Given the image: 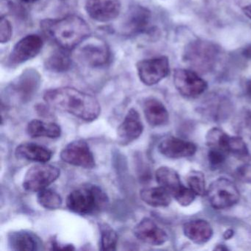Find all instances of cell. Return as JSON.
<instances>
[{
  "label": "cell",
  "instance_id": "obj_27",
  "mask_svg": "<svg viewBox=\"0 0 251 251\" xmlns=\"http://www.w3.org/2000/svg\"><path fill=\"white\" fill-rule=\"evenodd\" d=\"M229 136L218 127H214L207 133L206 144L211 149H218L227 152Z\"/></svg>",
  "mask_w": 251,
  "mask_h": 251
},
{
  "label": "cell",
  "instance_id": "obj_37",
  "mask_svg": "<svg viewBox=\"0 0 251 251\" xmlns=\"http://www.w3.org/2000/svg\"><path fill=\"white\" fill-rule=\"evenodd\" d=\"M245 92L246 95L251 98V80H248L245 84Z\"/></svg>",
  "mask_w": 251,
  "mask_h": 251
},
{
  "label": "cell",
  "instance_id": "obj_32",
  "mask_svg": "<svg viewBox=\"0 0 251 251\" xmlns=\"http://www.w3.org/2000/svg\"><path fill=\"white\" fill-rule=\"evenodd\" d=\"M226 154L221 150L211 149L208 152V161L213 167H218L224 163Z\"/></svg>",
  "mask_w": 251,
  "mask_h": 251
},
{
  "label": "cell",
  "instance_id": "obj_30",
  "mask_svg": "<svg viewBox=\"0 0 251 251\" xmlns=\"http://www.w3.org/2000/svg\"><path fill=\"white\" fill-rule=\"evenodd\" d=\"M195 195H196V194L190 188H186L184 186L174 197V198L180 205H183V206H187L193 202L195 198Z\"/></svg>",
  "mask_w": 251,
  "mask_h": 251
},
{
  "label": "cell",
  "instance_id": "obj_11",
  "mask_svg": "<svg viewBox=\"0 0 251 251\" xmlns=\"http://www.w3.org/2000/svg\"><path fill=\"white\" fill-rule=\"evenodd\" d=\"M43 46V41L37 35H29L14 46L9 61L13 65L23 64L36 57Z\"/></svg>",
  "mask_w": 251,
  "mask_h": 251
},
{
  "label": "cell",
  "instance_id": "obj_1",
  "mask_svg": "<svg viewBox=\"0 0 251 251\" xmlns=\"http://www.w3.org/2000/svg\"><path fill=\"white\" fill-rule=\"evenodd\" d=\"M44 100L49 106L86 122L99 117L101 107L95 97L72 87H61L47 91Z\"/></svg>",
  "mask_w": 251,
  "mask_h": 251
},
{
  "label": "cell",
  "instance_id": "obj_13",
  "mask_svg": "<svg viewBox=\"0 0 251 251\" xmlns=\"http://www.w3.org/2000/svg\"><path fill=\"white\" fill-rule=\"evenodd\" d=\"M133 234L144 243L154 246L163 245L168 239L167 233L150 218L141 220L135 226Z\"/></svg>",
  "mask_w": 251,
  "mask_h": 251
},
{
  "label": "cell",
  "instance_id": "obj_21",
  "mask_svg": "<svg viewBox=\"0 0 251 251\" xmlns=\"http://www.w3.org/2000/svg\"><path fill=\"white\" fill-rule=\"evenodd\" d=\"M8 245L14 251L39 250L40 242L36 235L26 230L13 232L8 236Z\"/></svg>",
  "mask_w": 251,
  "mask_h": 251
},
{
  "label": "cell",
  "instance_id": "obj_28",
  "mask_svg": "<svg viewBox=\"0 0 251 251\" xmlns=\"http://www.w3.org/2000/svg\"><path fill=\"white\" fill-rule=\"evenodd\" d=\"M227 153H231L236 158L241 160L248 159L249 157L248 148L246 144L242 138L239 136H229L227 144Z\"/></svg>",
  "mask_w": 251,
  "mask_h": 251
},
{
  "label": "cell",
  "instance_id": "obj_38",
  "mask_svg": "<svg viewBox=\"0 0 251 251\" xmlns=\"http://www.w3.org/2000/svg\"><path fill=\"white\" fill-rule=\"evenodd\" d=\"M247 123L248 126L251 127V112L248 114V118H247Z\"/></svg>",
  "mask_w": 251,
  "mask_h": 251
},
{
  "label": "cell",
  "instance_id": "obj_39",
  "mask_svg": "<svg viewBox=\"0 0 251 251\" xmlns=\"http://www.w3.org/2000/svg\"><path fill=\"white\" fill-rule=\"evenodd\" d=\"M22 1L26 2V3H33V2H36L38 0H22Z\"/></svg>",
  "mask_w": 251,
  "mask_h": 251
},
{
  "label": "cell",
  "instance_id": "obj_19",
  "mask_svg": "<svg viewBox=\"0 0 251 251\" xmlns=\"http://www.w3.org/2000/svg\"><path fill=\"white\" fill-rule=\"evenodd\" d=\"M144 114L151 126H164L169 120V114L162 102L155 98L147 100L144 104Z\"/></svg>",
  "mask_w": 251,
  "mask_h": 251
},
{
  "label": "cell",
  "instance_id": "obj_12",
  "mask_svg": "<svg viewBox=\"0 0 251 251\" xmlns=\"http://www.w3.org/2000/svg\"><path fill=\"white\" fill-rule=\"evenodd\" d=\"M86 10L91 18L106 23L118 17L121 4L120 0H87Z\"/></svg>",
  "mask_w": 251,
  "mask_h": 251
},
{
  "label": "cell",
  "instance_id": "obj_36",
  "mask_svg": "<svg viewBox=\"0 0 251 251\" xmlns=\"http://www.w3.org/2000/svg\"><path fill=\"white\" fill-rule=\"evenodd\" d=\"M242 11H243L245 15L247 17H248L250 20H251V5L244 7Z\"/></svg>",
  "mask_w": 251,
  "mask_h": 251
},
{
  "label": "cell",
  "instance_id": "obj_22",
  "mask_svg": "<svg viewBox=\"0 0 251 251\" xmlns=\"http://www.w3.org/2000/svg\"><path fill=\"white\" fill-rule=\"evenodd\" d=\"M27 133L32 138L58 139L61 136V129L56 123H47L40 120H33L27 124Z\"/></svg>",
  "mask_w": 251,
  "mask_h": 251
},
{
  "label": "cell",
  "instance_id": "obj_31",
  "mask_svg": "<svg viewBox=\"0 0 251 251\" xmlns=\"http://www.w3.org/2000/svg\"><path fill=\"white\" fill-rule=\"evenodd\" d=\"M12 36V26L6 19L2 17L0 22V42L7 43L11 40Z\"/></svg>",
  "mask_w": 251,
  "mask_h": 251
},
{
  "label": "cell",
  "instance_id": "obj_35",
  "mask_svg": "<svg viewBox=\"0 0 251 251\" xmlns=\"http://www.w3.org/2000/svg\"><path fill=\"white\" fill-rule=\"evenodd\" d=\"M242 54H243L245 58H248V59H251V45H248V47L245 48L243 50V52H242Z\"/></svg>",
  "mask_w": 251,
  "mask_h": 251
},
{
  "label": "cell",
  "instance_id": "obj_23",
  "mask_svg": "<svg viewBox=\"0 0 251 251\" xmlns=\"http://www.w3.org/2000/svg\"><path fill=\"white\" fill-rule=\"evenodd\" d=\"M172 195L164 188H148L140 191V198L143 202L152 207H166L172 201Z\"/></svg>",
  "mask_w": 251,
  "mask_h": 251
},
{
  "label": "cell",
  "instance_id": "obj_16",
  "mask_svg": "<svg viewBox=\"0 0 251 251\" xmlns=\"http://www.w3.org/2000/svg\"><path fill=\"white\" fill-rule=\"evenodd\" d=\"M15 155L17 158L22 159L35 162L47 163L52 158V152L50 150L42 145L33 142H25L16 148Z\"/></svg>",
  "mask_w": 251,
  "mask_h": 251
},
{
  "label": "cell",
  "instance_id": "obj_10",
  "mask_svg": "<svg viewBox=\"0 0 251 251\" xmlns=\"http://www.w3.org/2000/svg\"><path fill=\"white\" fill-rule=\"evenodd\" d=\"M79 58L90 67L105 65L110 58L109 49L106 44L95 39L85 43L78 50Z\"/></svg>",
  "mask_w": 251,
  "mask_h": 251
},
{
  "label": "cell",
  "instance_id": "obj_17",
  "mask_svg": "<svg viewBox=\"0 0 251 251\" xmlns=\"http://www.w3.org/2000/svg\"><path fill=\"white\" fill-rule=\"evenodd\" d=\"M183 233L194 243L204 244L211 239L213 229L211 225L205 220H192L185 223Z\"/></svg>",
  "mask_w": 251,
  "mask_h": 251
},
{
  "label": "cell",
  "instance_id": "obj_14",
  "mask_svg": "<svg viewBox=\"0 0 251 251\" xmlns=\"http://www.w3.org/2000/svg\"><path fill=\"white\" fill-rule=\"evenodd\" d=\"M143 130V123L139 112L131 108L126 114L123 123L119 126L117 135L122 142L127 145L140 137Z\"/></svg>",
  "mask_w": 251,
  "mask_h": 251
},
{
  "label": "cell",
  "instance_id": "obj_7",
  "mask_svg": "<svg viewBox=\"0 0 251 251\" xmlns=\"http://www.w3.org/2000/svg\"><path fill=\"white\" fill-rule=\"evenodd\" d=\"M64 162L83 169H93L95 159L89 145L83 139H77L69 143L60 153Z\"/></svg>",
  "mask_w": 251,
  "mask_h": 251
},
{
  "label": "cell",
  "instance_id": "obj_20",
  "mask_svg": "<svg viewBox=\"0 0 251 251\" xmlns=\"http://www.w3.org/2000/svg\"><path fill=\"white\" fill-rule=\"evenodd\" d=\"M155 178L159 186L165 189L173 197L176 196L184 187L178 174L170 167L158 168L155 172Z\"/></svg>",
  "mask_w": 251,
  "mask_h": 251
},
{
  "label": "cell",
  "instance_id": "obj_6",
  "mask_svg": "<svg viewBox=\"0 0 251 251\" xmlns=\"http://www.w3.org/2000/svg\"><path fill=\"white\" fill-rule=\"evenodd\" d=\"M61 171L58 167L40 163L26 172L23 179V188L27 192H39L54 183L59 177Z\"/></svg>",
  "mask_w": 251,
  "mask_h": 251
},
{
  "label": "cell",
  "instance_id": "obj_8",
  "mask_svg": "<svg viewBox=\"0 0 251 251\" xmlns=\"http://www.w3.org/2000/svg\"><path fill=\"white\" fill-rule=\"evenodd\" d=\"M137 70L139 78L144 84L153 86L165 78L170 73L168 58L161 56L139 61Z\"/></svg>",
  "mask_w": 251,
  "mask_h": 251
},
{
  "label": "cell",
  "instance_id": "obj_2",
  "mask_svg": "<svg viewBox=\"0 0 251 251\" xmlns=\"http://www.w3.org/2000/svg\"><path fill=\"white\" fill-rule=\"evenodd\" d=\"M44 32L62 49L70 50L84 42L90 34L87 23L78 16L69 15L59 20L42 23Z\"/></svg>",
  "mask_w": 251,
  "mask_h": 251
},
{
  "label": "cell",
  "instance_id": "obj_29",
  "mask_svg": "<svg viewBox=\"0 0 251 251\" xmlns=\"http://www.w3.org/2000/svg\"><path fill=\"white\" fill-rule=\"evenodd\" d=\"M188 184L189 188L196 194V195H202L205 192V178L202 173L200 172H192L188 176Z\"/></svg>",
  "mask_w": 251,
  "mask_h": 251
},
{
  "label": "cell",
  "instance_id": "obj_34",
  "mask_svg": "<svg viewBox=\"0 0 251 251\" xmlns=\"http://www.w3.org/2000/svg\"><path fill=\"white\" fill-rule=\"evenodd\" d=\"M50 246L52 247L50 248L51 250H75L74 247L72 245H61V244H58L57 241L53 240V239L51 240Z\"/></svg>",
  "mask_w": 251,
  "mask_h": 251
},
{
  "label": "cell",
  "instance_id": "obj_3",
  "mask_svg": "<svg viewBox=\"0 0 251 251\" xmlns=\"http://www.w3.org/2000/svg\"><path fill=\"white\" fill-rule=\"evenodd\" d=\"M108 204L106 193L100 186L86 184L69 194L67 208L80 215H92L104 209Z\"/></svg>",
  "mask_w": 251,
  "mask_h": 251
},
{
  "label": "cell",
  "instance_id": "obj_9",
  "mask_svg": "<svg viewBox=\"0 0 251 251\" xmlns=\"http://www.w3.org/2000/svg\"><path fill=\"white\" fill-rule=\"evenodd\" d=\"M173 81L179 93L186 98H197L208 88L206 82L192 70H175Z\"/></svg>",
  "mask_w": 251,
  "mask_h": 251
},
{
  "label": "cell",
  "instance_id": "obj_5",
  "mask_svg": "<svg viewBox=\"0 0 251 251\" xmlns=\"http://www.w3.org/2000/svg\"><path fill=\"white\" fill-rule=\"evenodd\" d=\"M208 201L216 209H224L233 206L239 202V189L231 180L224 177L213 181L208 188Z\"/></svg>",
  "mask_w": 251,
  "mask_h": 251
},
{
  "label": "cell",
  "instance_id": "obj_15",
  "mask_svg": "<svg viewBox=\"0 0 251 251\" xmlns=\"http://www.w3.org/2000/svg\"><path fill=\"white\" fill-rule=\"evenodd\" d=\"M158 151L167 158H181L193 155L197 147L192 142L170 136L160 142Z\"/></svg>",
  "mask_w": 251,
  "mask_h": 251
},
{
  "label": "cell",
  "instance_id": "obj_26",
  "mask_svg": "<svg viewBox=\"0 0 251 251\" xmlns=\"http://www.w3.org/2000/svg\"><path fill=\"white\" fill-rule=\"evenodd\" d=\"M100 249L101 251H116L117 242H118V235L117 232L107 224L100 225Z\"/></svg>",
  "mask_w": 251,
  "mask_h": 251
},
{
  "label": "cell",
  "instance_id": "obj_24",
  "mask_svg": "<svg viewBox=\"0 0 251 251\" xmlns=\"http://www.w3.org/2000/svg\"><path fill=\"white\" fill-rule=\"evenodd\" d=\"M67 50L62 49L55 51L46 62L48 70L55 73H64L70 70L72 61Z\"/></svg>",
  "mask_w": 251,
  "mask_h": 251
},
{
  "label": "cell",
  "instance_id": "obj_18",
  "mask_svg": "<svg viewBox=\"0 0 251 251\" xmlns=\"http://www.w3.org/2000/svg\"><path fill=\"white\" fill-rule=\"evenodd\" d=\"M151 14L144 7L136 6L130 9L126 21V28L131 33H144L149 28Z\"/></svg>",
  "mask_w": 251,
  "mask_h": 251
},
{
  "label": "cell",
  "instance_id": "obj_33",
  "mask_svg": "<svg viewBox=\"0 0 251 251\" xmlns=\"http://www.w3.org/2000/svg\"><path fill=\"white\" fill-rule=\"evenodd\" d=\"M238 177L244 182L251 183V165H245L238 170Z\"/></svg>",
  "mask_w": 251,
  "mask_h": 251
},
{
  "label": "cell",
  "instance_id": "obj_4",
  "mask_svg": "<svg viewBox=\"0 0 251 251\" xmlns=\"http://www.w3.org/2000/svg\"><path fill=\"white\" fill-rule=\"evenodd\" d=\"M220 50L212 42L196 40L185 48L183 61L191 69L199 73L212 70L218 59Z\"/></svg>",
  "mask_w": 251,
  "mask_h": 251
},
{
  "label": "cell",
  "instance_id": "obj_25",
  "mask_svg": "<svg viewBox=\"0 0 251 251\" xmlns=\"http://www.w3.org/2000/svg\"><path fill=\"white\" fill-rule=\"evenodd\" d=\"M37 200L39 203L48 210L58 209L63 202L62 198L59 194L48 188L38 192Z\"/></svg>",
  "mask_w": 251,
  "mask_h": 251
}]
</instances>
